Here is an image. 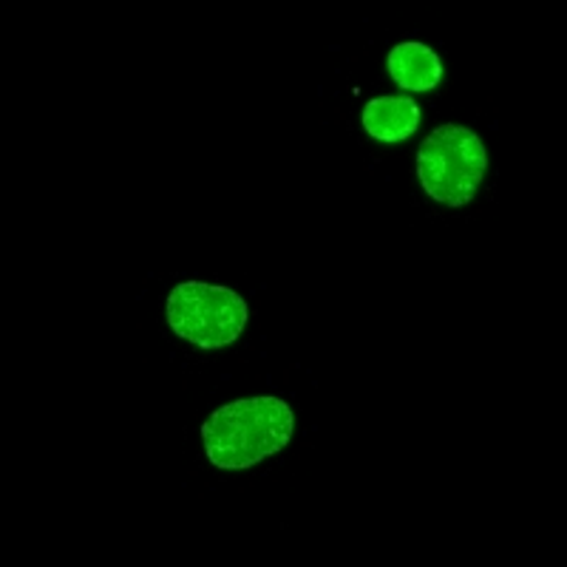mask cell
<instances>
[{"instance_id": "3", "label": "cell", "mask_w": 567, "mask_h": 567, "mask_svg": "<svg viewBox=\"0 0 567 567\" xmlns=\"http://www.w3.org/2000/svg\"><path fill=\"white\" fill-rule=\"evenodd\" d=\"M168 323L194 347L216 352L245 332L247 301L221 284L182 281L168 296Z\"/></svg>"}, {"instance_id": "1", "label": "cell", "mask_w": 567, "mask_h": 567, "mask_svg": "<svg viewBox=\"0 0 567 567\" xmlns=\"http://www.w3.org/2000/svg\"><path fill=\"white\" fill-rule=\"evenodd\" d=\"M292 429L296 414L281 398H241L205 420L202 440L216 468H250L281 452Z\"/></svg>"}, {"instance_id": "5", "label": "cell", "mask_w": 567, "mask_h": 567, "mask_svg": "<svg viewBox=\"0 0 567 567\" xmlns=\"http://www.w3.org/2000/svg\"><path fill=\"white\" fill-rule=\"evenodd\" d=\"M420 105L409 97H378L363 109V128L381 142H403L417 131Z\"/></svg>"}, {"instance_id": "4", "label": "cell", "mask_w": 567, "mask_h": 567, "mask_svg": "<svg viewBox=\"0 0 567 567\" xmlns=\"http://www.w3.org/2000/svg\"><path fill=\"white\" fill-rule=\"evenodd\" d=\"M389 74L406 91H429L443 80V63L425 43H398L389 52Z\"/></svg>"}, {"instance_id": "2", "label": "cell", "mask_w": 567, "mask_h": 567, "mask_svg": "<svg viewBox=\"0 0 567 567\" xmlns=\"http://www.w3.org/2000/svg\"><path fill=\"white\" fill-rule=\"evenodd\" d=\"M488 171L483 140L465 125H440L417 151V179L434 202L463 207L477 196Z\"/></svg>"}]
</instances>
